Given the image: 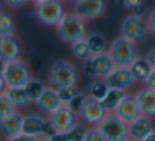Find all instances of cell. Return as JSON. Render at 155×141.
Returning a JSON list of instances; mask_svg holds the SVG:
<instances>
[{
    "label": "cell",
    "mask_w": 155,
    "mask_h": 141,
    "mask_svg": "<svg viewBox=\"0 0 155 141\" xmlns=\"http://www.w3.org/2000/svg\"><path fill=\"white\" fill-rule=\"evenodd\" d=\"M59 39L68 44H73L77 41L84 40L88 34L87 21L75 13H67L56 27Z\"/></svg>",
    "instance_id": "obj_1"
},
{
    "label": "cell",
    "mask_w": 155,
    "mask_h": 141,
    "mask_svg": "<svg viewBox=\"0 0 155 141\" xmlns=\"http://www.w3.org/2000/svg\"><path fill=\"white\" fill-rule=\"evenodd\" d=\"M48 79L50 86L56 90L67 86H76L79 80V71L72 62L58 59L50 68Z\"/></svg>",
    "instance_id": "obj_2"
},
{
    "label": "cell",
    "mask_w": 155,
    "mask_h": 141,
    "mask_svg": "<svg viewBox=\"0 0 155 141\" xmlns=\"http://www.w3.org/2000/svg\"><path fill=\"white\" fill-rule=\"evenodd\" d=\"M108 53L116 66L129 68L138 58L136 42H133L123 36L117 37L112 41Z\"/></svg>",
    "instance_id": "obj_3"
},
{
    "label": "cell",
    "mask_w": 155,
    "mask_h": 141,
    "mask_svg": "<svg viewBox=\"0 0 155 141\" xmlns=\"http://www.w3.org/2000/svg\"><path fill=\"white\" fill-rule=\"evenodd\" d=\"M36 19L45 27H57L67 12L62 0H43L35 4Z\"/></svg>",
    "instance_id": "obj_4"
},
{
    "label": "cell",
    "mask_w": 155,
    "mask_h": 141,
    "mask_svg": "<svg viewBox=\"0 0 155 141\" xmlns=\"http://www.w3.org/2000/svg\"><path fill=\"white\" fill-rule=\"evenodd\" d=\"M116 68L112 57L108 52L98 55H92L82 61L81 71L88 77L95 79H106Z\"/></svg>",
    "instance_id": "obj_5"
},
{
    "label": "cell",
    "mask_w": 155,
    "mask_h": 141,
    "mask_svg": "<svg viewBox=\"0 0 155 141\" xmlns=\"http://www.w3.org/2000/svg\"><path fill=\"white\" fill-rule=\"evenodd\" d=\"M21 133L31 137H47L51 138L54 134L57 133L52 122L49 120V117L43 115L31 113L23 116L22 129Z\"/></svg>",
    "instance_id": "obj_6"
},
{
    "label": "cell",
    "mask_w": 155,
    "mask_h": 141,
    "mask_svg": "<svg viewBox=\"0 0 155 141\" xmlns=\"http://www.w3.org/2000/svg\"><path fill=\"white\" fill-rule=\"evenodd\" d=\"M97 127L108 141H127L130 139L129 124L116 113H107Z\"/></svg>",
    "instance_id": "obj_7"
},
{
    "label": "cell",
    "mask_w": 155,
    "mask_h": 141,
    "mask_svg": "<svg viewBox=\"0 0 155 141\" xmlns=\"http://www.w3.org/2000/svg\"><path fill=\"white\" fill-rule=\"evenodd\" d=\"M8 88H23L33 78L30 66L22 60L8 62L3 74Z\"/></svg>",
    "instance_id": "obj_8"
},
{
    "label": "cell",
    "mask_w": 155,
    "mask_h": 141,
    "mask_svg": "<svg viewBox=\"0 0 155 141\" xmlns=\"http://www.w3.org/2000/svg\"><path fill=\"white\" fill-rule=\"evenodd\" d=\"M149 34L147 20L143 17L130 14L123 19L120 23V36L133 42H140Z\"/></svg>",
    "instance_id": "obj_9"
},
{
    "label": "cell",
    "mask_w": 155,
    "mask_h": 141,
    "mask_svg": "<svg viewBox=\"0 0 155 141\" xmlns=\"http://www.w3.org/2000/svg\"><path fill=\"white\" fill-rule=\"evenodd\" d=\"M106 11L107 0H78L74 3V13L86 21L100 18Z\"/></svg>",
    "instance_id": "obj_10"
},
{
    "label": "cell",
    "mask_w": 155,
    "mask_h": 141,
    "mask_svg": "<svg viewBox=\"0 0 155 141\" xmlns=\"http://www.w3.org/2000/svg\"><path fill=\"white\" fill-rule=\"evenodd\" d=\"M48 117L56 131L60 133L70 131L79 121V117L72 112L65 104H62L58 110H56Z\"/></svg>",
    "instance_id": "obj_11"
},
{
    "label": "cell",
    "mask_w": 155,
    "mask_h": 141,
    "mask_svg": "<svg viewBox=\"0 0 155 141\" xmlns=\"http://www.w3.org/2000/svg\"><path fill=\"white\" fill-rule=\"evenodd\" d=\"M106 115L107 111L101 105L100 101L94 100L89 97L78 117H79L80 121L84 122L86 125L97 127Z\"/></svg>",
    "instance_id": "obj_12"
},
{
    "label": "cell",
    "mask_w": 155,
    "mask_h": 141,
    "mask_svg": "<svg viewBox=\"0 0 155 141\" xmlns=\"http://www.w3.org/2000/svg\"><path fill=\"white\" fill-rule=\"evenodd\" d=\"M104 80L110 88H116L124 92H127L136 83V80L131 73L130 69L124 66H116Z\"/></svg>",
    "instance_id": "obj_13"
},
{
    "label": "cell",
    "mask_w": 155,
    "mask_h": 141,
    "mask_svg": "<svg viewBox=\"0 0 155 141\" xmlns=\"http://www.w3.org/2000/svg\"><path fill=\"white\" fill-rule=\"evenodd\" d=\"M22 50V43L15 35L0 37V57L6 62L20 59Z\"/></svg>",
    "instance_id": "obj_14"
},
{
    "label": "cell",
    "mask_w": 155,
    "mask_h": 141,
    "mask_svg": "<svg viewBox=\"0 0 155 141\" xmlns=\"http://www.w3.org/2000/svg\"><path fill=\"white\" fill-rule=\"evenodd\" d=\"M154 131L153 121L151 117L140 115L136 120L129 124L130 139L135 141H143Z\"/></svg>",
    "instance_id": "obj_15"
},
{
    "label": "cell",
    "mask_w": 155,
    "mask_h": 141,
    "mask_svg": "<svg viewBox=\"0 0 155 141\" xmlns=\"http://www.w3.org/2000/svg\"><path fill=\"white\" fill-rule=\"evenodd\" d=\"M115 113L124 121H126L128 124H130L131 122L136 120L141 115V112L138 106V103H137L135 94L127 93L124 100L121 101L120 105L118 106V108H117V111Z\"/></svg>",
    "instance_id": "obj_16"
},
{
    "label": "cell",
    "mask_w": 155,
    "mask_h": 141,
    "mask_svg": "<svg viewBox=\"0 0 155 141\" xmlns=\"http://www.w3.org/2000/svg\"><path fill=\"white\" fill-rule=\"evenodd\" d=\"M36 105L38 110L40 111V113H42L43 115L48 117L56 110H58L62 105V102L59 98L57 90L49 85L45 88V92L41 95L40 99L36 103Z\"/></svg>",
    "instance_id": "obj_17"
},
{
    "label": "cell",
    "mask_w": 155,
    "mask_h": 141,
    "mask_svg": "<svg viewBox=\"0 0 155 141\" xmlns=\"http://www.w3.org/2000/svg\"><path fill=\"white\" fill-rule=\"evenodd\" d=\"M23 115L18 111H15L5 118L0 120V134L3 139L14 137L21 133Z\"/></svg>",
    "instance_id": "obj_18"
},
{
    "label": "cell",
    "mask_w": 155,
    "mask_h": 141,
    "mask_svg": "<svg viewBox=\"0 0 155 141\" xmlns=\"http://www.w3.org/2000/svg\"><path fill=\"white\" fill-rule=\"evenodd\" d=\"M135 97L141 115L151 118L155 117V91L145 86L135 94Z\"/></svg>",
    "instance_id": "obj_19"
},
{
    "label": "cell",
    "mask_w": 155,
    "mask_h": 141,
    "mask_svg": "<svg viewBox=\"0 0 155 141\" xmlns=\"http://www.w3.org/2000/svg\"><path fill=\"white\" fill-rule=\"evenodd\" d=\"M87 132H88V129L86 124L81 121H78L70 131L65 133L57 132L49 139L50 141H84Z\"/></svg>",
    "instance_id": "obj_20"
},
{
    "label": "cell",
    "mask_w": 155,
    "mask_h": 141,
    "mask_svg": "<svg viewBox=\"0 0 155 141\" xmlns=\"http://www.w3.org/2000/svg\"><path fill=\"white\" fill-rule=\"evenodd\" d=\"M129 69H130L132 75L134 76L136 82H140V83L143 84H145L148 77L153 71L151 64L149 63V61H148V59L146 57H138L129 66Z\"/></svg>",
    "instance_id": "obj_21"
},
{
    "label": "cell",
    "mask_w": 155,
    "mask_h": 141,
    "mask_svg": "<svg viewBox=\"0 0 155 141\" xmlns=\"http://www.w3.org/2000/svg\"><path fill=\"white\" fill-rule=\"evenodd\" d=\"M127 92L116 88H110L107 96L100 101L101 105L107 111V113H115L120 105L121 101L124 100Z\"/></svg>",
    "instance_id": "obj_22"
},
{
    "label": "cell",
    "mask_w": 155,
    "mask_h": 141,
    "mask_svg": "<svg viewBox=\"0 0 155 141\" xmlns=\"http://www.w3.org/2000/svg\"><path fill=\"white\" fill-rule=\"evenodd\" d=\"M6 94H8V98L11 99V101H12V103L14 104V106L16 107V110L28 107V106L32 103L29 98V96H28L25 86H23V88H8Z\"/></svg>",
    "instance_id": "obj_23"
},
{
    "label": "cell",
    "mask_w": 155,
    "mask_h": 141,
    "mask_svg": "<svg viewBox=\"0 0 155 141\" xmlns=\"http://www.w3.org/2000/svg\"><path fill=\"white\" fill-rule=\"evenodd\" d=\"M45 88L47 86L43 84V82L41 80L37 79V78H32L25 85V88L27 91V94L29 96L30 100H31L32 103H35V104L40 99L41 95L43 94Z\"/></svg>",
    "instance_id": "obj_24"
},
{
    "label": "cell",
    "mask_w": 155,
    "mask_h": 141,
    "mask_svg": "<svg viewBox=\"0 0 155 141\" xmlns=\"http://www.w3.org/2000/svg\"><path fill=\"white\" fill-rule=\"evenodd\" d=\"M86 41L88 43L92 55H98L107 52V43L104 37L99 33H91L87 36Z\"/></svg>",
    "instance_id": "obj_25"
},
{
    "label": "cell",
    "mask_w": 155,
    "mask_h": 141,
    "mask_svg": "<svg viewBox=\"0 0 155 141\" xmlns=\"http://www.w3.org/2000/svg\"><path fill=\"white\" fill-rule=\"evenodd\" d=\"M16 21L12 13L2 11L0 12V37L14 35Z\"/></svg>",
    "instance_id": "obj_26"
},
{
    "label": "cell",
    "mask_w": 155,
    "mask_h": 141,
    "mask_svg": "<svg viewBox=\"0 0 155 141\" xmlns=\"http://www.w3.org/2000/svg\"><path fill=\"white\" fill-rule=\"evenodd\" d=\"M109 88L108 83L104 79H95L89 86V97L94 100L101 101L108 94Z\"/></svg>",
    "instance_id": "obj_27"
},
{
    "label": "cell",
    "mask_w": 155,
    "mask_h": 141,
    "mask_svg": "<svg viewBox=\"0 0 155 141\" xmlns=\"http://www.w3.org/2000/svg\"><path fill=\"white\" fill-rule=\"evenodd\" d=\"M71 52L72 55L77 60H80V61H84V60L89 59L92 56V53H91L90 47H89L86 39L71 44Z\"/></svg>",
    "instance_id": "obj_28"
},
{
    "label": "cell",
    "mask_w": 155,
    "mask_h": 141,
    "mask_svg": "<svg viewBox=\"0 0 155 141\" xmlns=\"http://www.w3.org/2000/svg\"><path fill=\"white\" fill-rule=\"evenodd\" d=\"M88 98H89V96H86V95L81 92H78L77 94L72 98V100L65 105H67L72 112L75 113V114L78 116V115L80 114V112H81L82 107H84V104H86Z\"/></svg>",
    "instance_id": "obj_29"
},
{
    "label": "cell",
    "mask_w": 155,
    "mask_h": 141,
    "mask_svg": "<svg viewBox=\"0 0 155 141\" xmlns=\"http://www.w3.org/2000/svg\"><path fill=\"white\" fill-rule=\"evenodd\" d=\"M15 111H16V107L12 103L11 99L8 98L6 92L0 94V120L5 118L6 116L12 114Z\"/></svg>",
    "instance_id": "obj_30"
},
{
    "label": "cell",
    "mask_w": 155,
    "mask_h": 141,
    "mask_svg": "<svg viewBox=\"0 0 155 141\" xmlns=\"http://www.w3.org/2000/svg\"><path fill=\"white\" fill-rule=\"evenodd\" d=\"M57 92L62 104H68L79 91L76 88V86H67V88H62L57 90Z\"/></svg>",
    "instance_id": "obj_31"
},
{
    "label": "cell",
    "mask_w": 155,
    "mask_h": 141,
    "mask_svg": "<svg viewBox=\"0 0 155 141\" xmlns=\"http://www.w3.org/2000/svg\"><path fill=\"white\" fill-rule=\"evenodd\" d=\"M84 141H108L97 127H90Z\"/></svg>",
    "instance_id": "obj_32"
},
{
    "label": "cell",
    "mask_w": 155,
    "mask_h": 141,
    "mask_svg": "<svg viewBox=\"0 0 155 141\" xmlns=\"http://www.w3.org/2000/svg\"><path fill=\"white\" fill-rule=\"evenodd\" d=\"M118 3L120 4L123 8H127V10L132 11L133 8H135L137 5L143 3V0H118Z\"/></svg>",
    "instance_id": "obj_33"
},
{
    "label": "cell",
    "mask_w": 155,
    "mask_h": 141,
    "mask_svg": "<svg viewBox=\"0 0 155 141\" xmlns=\"http://www.w3.org/2000/svg\"><path fill=\"white\" fill-rule=\"evenodd\" d=\"M147 24H148V30H149V33L152 36L155 37V8L152 10L149 13L147 17Z\"/></svg>",
    "instance_id": "obj_34"
},
{
    "label": "cell",
    "mask_w": 155,
    "mask_h": 141,
    "mask_svg": "<svg viewBox=\"0 0 155 141\" xmlns=\"http://www.w3.org/2000/svg\"><path fill=\"white\" fill-rule=\"evenodd\" d=\"M28 0H3V3L6 6L11 8H14V10H19L25 4Z\"/></svg>",
    "instance_id": "obj_35"
},
{
    "label": "cell",
    "mask_w": 155,
    "mask_h": 141,
    "mask_svg": "<svg viewBox=\"0 0 155 141\" xmlns=\"http://www.w3.org/2000/svg\"><path fill=\"white\" fill-rule=\"evenodd\" d=\"M35 139H36L35 137H31V136H28L20 133L18 135L14 136V137L8 138V139H5V141H35Z\"/></svg>",
    "instance_id": "obj_36"
},
{
    "label": "cell",
    "mask_w": 155,
    "mask_h": 141,
    "mask_svg": "<svg viewBox=\"0 0 155 141\" xmlns=\"http://www.w3.org/2000/svg\"><path fill=\"white\" fill-rule=\"evenodd\" d=\"M145 86L155 91V70L152 71V73L150 74V76L148 77L147 81L145 82Z\"/></svg>",
    "instance_id": "obj_37"
},
{
    "label": "cell",
    "mask_w": 155,
    "mask_h": 141,
    "mask_svg": "<svg viewBox=\"0 0 155 141\" xmlns=\"http://www.w3.org/2000/svg\"><path fill=\"white\" fill-rule=\"evenodd\" d=\"M131 12H132V14L136 15V16L143 17L146 13V8H145V5H143V3H141V4H139V5H137L135 8H133Z\"/></svg>",
    "instance_id": "obj_38"
},
{
    "label": "cell",
    "mask_w": 155,
    "mask_h": 141,
    "mask_svg": "<svg viewBox=\"0 0 155 141\" xmlns=\"http://www.w3.org/2000/svg\"><path fill=\"white\" fill-rule=\"evenodd\" d=\"M146 58L148 59L149 63L151 64L152 69H153V70H155V47H154V49H152L151 51H150L149 53L147 54Z\"/></svg>",
    "instance_id": "obj_39"
},
{
    "label": "cell",
    "mask_w": 155,
    "mask_h": 141,
    "mask_svg": "<svg viewBox=\"0 0 155 141\" xmlns=\"http://www.w3.org/2000/svg\"><path fill=\"white\" fill-rule=\"evenodd\" d=\"M8 91V85H6V82L4 80V77L2 75H0V94L2 93H5Z\"/></svg>",
    "instance_id": "obj_40"
},
{
    "label": "cell",
    "mask_w": 155,
    "mask_h": 141,
    "mask_svg": "<svg viewBox=\"0 0 155 141\" xmlns=\"http://www.w3.org/2000/svg\"><path fill=\"white\" fill-rule=\"evenodd\" d=\"M6 64H8V62H6L3 58L0 57V75L3 76L4 71H5V68H6Z\"/></svg>",
    "instance_id": "obj_41"
},
{
    "label": "cell",
    "mask_w": 155,
    "mask_h": 141,
    "mask_svg": "<svg viewBox=\"0 0 155 141\" xmlns=\"http://www.w3.org/2000/svg\"><path fill=\"white\" fill-rule=\"evenodd\" d=\"M143 141H155V130Z\"/></svg>",
    "instance_id": "obj_42"
},
{
    "label": "cell",
    "mask_w": 155,
    "mask_h": 141,
    "mask_svg": "<svg viewBox=\"0 0 155 141\" xmlns=\"http://www.w3.org/2000/svg\"><path fill=\"white\" fill-rule=\"evenodd\" d=\"M35 141H50V139L47 137H37Z\"/></svg>",
    "instance_id": "obj_43"
},
{
    "label": "cell",
    "mask_w": 155,
    "mask_h": 141,
    "mask_svg": "<svg viewBox=\"0 0 155 141\" xmlns=\"http://www.w3.org/2000/svg\"><path fill=\"white\" fill-rule=\"evenodd\" d=\"M28 1H31V2H33V3L37 4V3H40V2H42L43 0H28Z\"/></svg>",
    "instance_id": "obj_44"
},
{
    "label": "cell",
    "mask_w": 155,
    "mask_h": 141,
    "mask_svg": "<svg viewBox=\"0 0 155 141\" xmlns=\"http://www.w3.org/2000/svg\"><path fill=\"white\" fill-rule=\"evenodd\" d=\"M2 6H3V0H0V12H2Z\"/></svg>",
    "instance_id": "obj_45"
},
{
    "label": "cell",
    "mask_w": 155,
    "mask_h": 141,
    "mask_svg": "<svg viewBox=\"0 0 155 141\" xmlns=\"http://www.w3.org/2000/svg\"><path fill=\"white\" fill-rule=\"evenodd\" d=\"M68 1H70V2H73V3H76V2H77L78 0H68Z\"/></svg>",
    "instance_id": "obj_46"
},
{
    "label": "cell",
    "mask_w": 155,
    "mask_h": 141,
    "mask_svg": "<svg viewBox=\"0 0 155 141\" xmlns=\"http://www.w3.org/2000/svg\"><path fill=\"white\" fill-rule=\"evenodd\" d=\"M0 141H5V139H2V138L0 137Z\"/></svg>",
    "instance_id": "obj_47"
},
{
    "label": "cell",
    "mask_w": 155,
    "mask_h": 141,
    "mask_svg": "<svg viewBox=\"0 0 155 141\" xmlns=\"http://www.w3.org/2000/svg\"><path fill=\"white\" fill-rule=\"evenodd\" d=\"M127 141H135V140H132V139H128Z\"/></svg>",
    "instance_id": "obj_48"
}]
</instances>
